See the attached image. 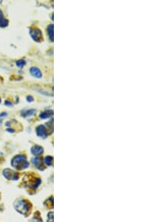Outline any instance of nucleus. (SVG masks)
<instances>
[{
	"label": "nucleus",
	"mask_w": 168,
	"mask_h": 222,
	"mask_svg": "<svg viewBox=\"0 0 168 222\" xmlns=\"http://www.w3.org/2000/svg\"><path fill=\"white\" fill-rule=\"evenodd\" d=\"M28 165L29 164L27 162L26 158L24 156H22V155L14 156L11 160V165L15 168H17V169H25V168L28 167Z\"/></svg>",
	"instance_id": "obj_1"
},
{
	"label": "nucleus",
	"mask_w": 168,
	"mask_h": 222,
	"mask_svg": "<svg viewBox=\"0 0 168 222\" xmlns=\"http://www.w3.org/2000/svg\"><path fill=\"white\" fill-rule=\"evenodd\" d=\"M29 33L31 38L36 42H40L43 40V35L41 31L38 28H31L29 29Z\"/></svg>",
	"instance_id": "obj_2"
},
{
	"label": "nucleus",
	"mask_w": 168,
	"mask_h": 222,
	"mask_svg": "<svg viewBox=\"0 0 168 222\" xmlns=\"http://www.w3.org/2000/svg\"><path fill=\"white\" fill-rule=\"evenodd\" d=\"M3 174L5 176V177L8 179H12V180H16L18 179V176H17V173H15L11 169H5L3 171Z\"/></svg>",
	"instance_id": "obj_3"
},
{
	"label": "nucleus",
	"mask_w": 168,
	"mask_h": 222,
	"mask_svg": "<svg viewBox=\"0 0 168 222\" xmlns=\"http://www.w3.org/2000/svg\"><path fill=\"white\" fill-rule=\"evenodd\" d=\"M15 208L17 211L23 214L27 212V205L23 201H17V204H15Z\"/></svg>",
	"instance_id": "obj_4"
},
{
	"label": "nucleus",
	"mask_w": 168,
	"mask_h": 222,
	"mask_svg": "<svg viewBox=\"0 0 168 222\" xmlns=\"http://www.w3.org/2000/svg\"><path fill=\"white\" fill-rule=\"evenodd\" d=\"M37 135L40 137L43 138H46V136H47V131H46V129L43 125H40L37 127L36 129Z\"/></svg>",
	"instance_id": "obj_5"
},
{
	"label": "nucleus",
	"mask_w": 168,
	"mask_h": 222,
	"mask_svg": "<svg viewBox=\"0 0 168 222\" xmlns=\"http://www.w3.org/2000/svg\"><path fill=\"white\" fill-rule=\"evenodd\" d=\"M30 73L36 78L40 79L42 77V73L39 68L37 67H31L30 68Z\"/></svg>",
	"instance_id": "obj_6"
},
{
	"label": "nucleus",
	"mask_w": 168,
	"mask_h": 222,
	"mask_svg": "<svg viewBox=\"0 0 168 222\" xmlns=\"http://www.w3.org/2000/svg\"><path fill=\"white\" fill-rule=\"evenodd\" d=\"M31 153L34 155V156H38L40 155H41L43 152V148H41L40 146H38V145H35V146L32 147L31 150Z\"/></svg>",
	"instance_id": "obj_7"
},
{
	"label": "nucleus",
	"mask_w": 168,
	"mask_h": 222,
	"mask_svg": "<svg viewBox=\"0 0 168 222\" xmlns=\"http://www.w3.org/2000/svg\"><path fill=\"white\" fill-rule=\"evenodd\" d=\"M53 114V111L52 110H47V111H45L43 112L40 113V118H42V119H46V118H49L50 117H51Z\"/></svg>",
	"instance_id": "obj_8"
},
{
	"label": "nucleus",
	"mask_w": 168,
	"mask_h": 222,
	"mask_svg": "<svg viewBox=\"0 0 168 222\" xmlns=\"http://www.w3.org/2000/svg\"><path fill=\"white\" fill-rule=\"evenodd\" d=\"M47 33L50 37V39L51 41H53V25L50 24L47 27Z\"/></svg>",
	"instance_id": "obj_9"
},
{
	"label": "nucleus",
	"mask_w": 168,
	"mask_h": 222,
	"mask_svg": "<svg viewBox=\"0 0 168 222\" xmlns=\"http://www.w3.org/2000/svg\"><path fill=\"white\" fill-rule=\"evenodd\" d=\"M36 113V110L35 109H30V110H25L24 111H23V115L26 117L28 116H31V115H33Z\"/></svg>",
	"instance_id": "obj_10"
},
{
	"label": "nucleus",
	"mask_w": 168,
	"mask_h": 222,
	"mask_svg": "<svg viewBox=\"0 0 168 222\" xmlns=\"http://www.w3.org/2000/svg\"><path fill=\"white\" fill-rule=\"evenodd\" d=\"M8 25H9V21L7 19L3 18V17L2 19H0V27L5 28V27L8 26Z\"/></svg>",
	"instance_id": "obj_11"
},
{
	"label": "nucleus",
	"mask_w": 168,
	"mask_h": 222,
	"mask_svg": "<svg viewBox=\"0 0 168 222\" xmlns=\"http://www.w3.org/2000/svg\"><path fill=\"white\" fill-rule=\"evenodd\" d=\"M26 62L25 60H18V61H17V62H16V65H17L19 68L23 67L26 65Z\"/></svg>",
	"instance_id": "obj_12"
},
{
	"label": "nucleus",
	"mask_w": 168,
	"mask_h": 222,
	"mask_svg": "<svg viewBox=\"0 0 168 222\" xmlns=\"http://www.w3.org/2000/svg\"><path fill=\"white\" fill-rule=\"evenodd\" d=\"M44 162L46 163L47 165H51L52 164V158L50 156H46L44 159Z\"/></svg>",
	"instance_id": "obj_13"
},
{
	"label": "nucleus",
	"mask_w": 168,
	"mask_h": 222,
	"mask_svg": "<svg viewBox=\"0 0 168 222\" xmlns=\"http://www.w3.org/2000/svg\"><path fill=\"white\" fill-rule=\"evenodd\" d=\"M32 162H33V164L38 167H39V165H41V161H40V159L39 158H38V157H36V158H35V159H32Z\"/></svg>",
	"instance_id": "obj_14"
},
{
	"label": "nucleus",
	"mask_w": 168,
	"mask_h": 222,
	"mask_svg": "<svg viewBox=\"0 0 168 222\" xmlns=\"http://www.w3.org/2000/svg\"><path fill=\"white\" fill-rule=\"evenodd\" d=\"M26 99H27V101L29 102V103H31V102L34 101V98L32 97V96H27Z\"/></svg>",
	"instance_id": "obj_15"
},
{
	"label": "nucleus",
	"mask_w": 168,
	"mask_h": 222,
	"mask_svg": "<svg viewBox=\"0 0 168 222\" xmlns=\"http://www.w3.org/2000/svg\"><path fill=\"white\" fill-rule=\"evenodd\" d=\"M5 105H6V106H12V103H11V102H9V101H5Z\"/></svg>",
	"instance_id": "obj_16"
},
{
	"label": "nucleus",
	"mask_w": 168,
	"mask_h": 222,
	"mask_svg": "<svg viewBox=\"0 0 168 222\" xmlns=\"http://www.w3.org/2000/svg\"><path fill=\"white\" fill-rule=\"evenodd\" d=\"M7 115V113H2V114H0V117H5Z\"/></svg>",
	"instance_id": "obj_17"
},
{
	"label": "nucleus",
	"mask_w": 168,
	"mask_h": 222,
	"mask_svg": "<svg viewBox=\"0 0 168 222\" xmlns=\"http://www.w3.org/2000/svg\"><path fill=\"white\" fill-rule=\"evenodd\" d=\"M30 222H40V221H38V220H37V219H32V220H31Z\"/></svg>",
	"instance_id": "obj_18"
},
{
	"label": "nucleus",
	"mask_w": 168,
	"mask_h": 222,
	"mask_svg": "<svg viewBox=\"0 0 168 222\" xmlns=\"http://www.w3.org/2000/svg\"><path fill=\"white\" fill-rule=\"evenodd\" d=\"M2 11H1V9H0V19H2Z\"/></svg>",
	"instance_id": "obj_19"
},
{
	"label": "nucleus",
	"mask_w": 168,
	"mask_h": 222,
	"mask_svg": "<svg viewBox=\"0 0 168 222\" xmlns=\"http://www.w3.org/2000/svg\"><path fill=\"white\" fill-rule=\"evenodd\" d=\"M8 131L9 132H14V129H8Z\"/></svg>",
	"instance_id": "obj_20"
},
{
	"label": "nucleus",
	"mask_w": 168,
	"mask_h": 222,
	"mask_svg": "<svg viewBox=\"0 0 168 222\" xmlns=\"http://www.w3.org/2000/svg\"><path fill=\"white\" fill-rule=\"evenodd\" d=\"M0 103H1V99H0Z\"/></svg>",
	"instance_id": "obj_21"
}]
</instances>
